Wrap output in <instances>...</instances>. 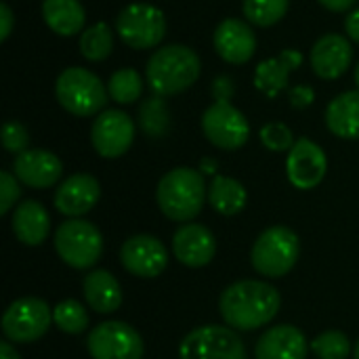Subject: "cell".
<instances>
[{
  "instance_id": "40",
  "label": "cell",
  "mask_w": 359,
  "mask_h": 359,
  "mask_svg": "<svg viewBox=\"0 0 359 359\" xmlns=\"http://www.w3.org/2000/svg\"><path fill=\"white\" fill-rule=\"evenodd\" d=\"M324 8H328V11H332V13H347V11H351L353 8V4L358 2V0H318Z\"/></svg>"
},
{
  "instance_id": "3",
  "label": "cell",
  "mask_w": 359,
  "mask_h": 359,
  "mask_svg": "<svg viewBox=\"0 0 359 359\" xmlns=\"http://www.w3.org/2000/svg\"><path fill=\"white\" fill-rule=\"evenodd\" d=\"M158 208L162 215L177 223H189L200 212L208 200V189L204 175L189 166H179L168 170L156 189Z\"/></svg>"
},
{
  "instance_id": "32",
  "label": "cell",
  "mask_w": 359,
  "mask_h": 359,
  "mask_svg": "<svg viewBox=\"0 0 359 359\" xmlns=\"http://www.w3.org/2000/svg\"><path fill=\"white\" fill-rule=\"evenodd\" d=\"M311 351L320 359H349L351 341L341 330H328L311 341Z\"/></svg>"
},
{
  "instance_id": "36",
  "label": "cell",
  "mask_w": 359,
  "mask_h": 359,
  "mask_svg": "<svg viewBox=\"0 0 359 359\" xmlns=\"http://www.w3.org/2000/svg\"><path fill=\"white\" fill-rule=\"evenodd\" d=\"M210 93H212L215 103H229V99L236 93V84H233V80L229 76H217L212 80Z\"/></svg>"
},
{
  "instance_id": "24",
  "label": "cell",
  "mask_w": 359,
  "mask_h": 359,
  "mask_svg": "<svg viewBox=\"0 0 359 359\" xmlns=\"http://www.w3.org/2000/svg\"><path fill=\"white\" fill-rule=\"evenodd\" d=\"M42 19L50 32L69 38L84 32L86 11L80 0H42Z\"/></svg>"
},
{
  "instance_id": "26",
  "label": "cell",
  "mask_w": 359,
  "mask_h": 359,
  "mask_svg": "<svg viewBox=\"0 0 359 359\" xmlns=\"http://www.w3.org/2000/svg\"><path fill=\"white\" fill-rule=\"evenodd\" d=\"M208 202L219 215L233 217L246 208L248 191L240 181H236L231 177L215 175L208 185Z\"/></svg>"
},
{
  "instance_id": "34",
  "label": "cell",
  "mask_w": 359,
  "mask_h": 359,
  "mask_svg": "<svg viewBox=\"0 0 359 359\" xmlns=\"http://www.w3.org/2000/svg\"><path fill=\"white\" fill-rule=\"evenodd\" d=\"M2 145L6 151L19 156L23 151H27L29 147V133L23 124L19 122H6L2 128Z\"/></svg>"
},
{
  "instance_id": "41",
  "label": "cell",
  "mask_w": 359,
  "mask_h": 359,
  "mask_svg": "<svg viewBox=\"0 0 359 359\" xmlns=\"http://www.w3.org/2000/svg\"><path fill=\"white\" fill-rule=\"evenodd\" d=\"M0 359H21L17 349L6 341V343H0Z\"/></svg>"
},
{
  "instance_id": "5",
  "label": "cell",
  "mask_w": 359,
  "mask_h": 359,
  "mask_svg": "<svg viewBox=\"0 0 359 359\" xmlns=\"http://www.w3.org/2000/svg\"><path fill=\"white\" fill-rule=\"evenodd\" d=\"M299 236L286 225H273L257 238L250 250V263L259 276L278 280L292 271V267L299 261Z\"/></svg>"
},
{
  "instance_id": "19",
  "label": "cell",
  "mask_w": 359,
  "mask_h": 359,
  "mask_svg": "<svg viewBox=\"0 0 359 359\" xmlns=\"http://www.w3.org/2000/svg\"><path fill=\"white\" fill-rule=\"evenodd\" d=\"M13 175L27 187L34 189H48L53 187L61 175L63 164L61 160L46 149H27L13 160Z\"/></svg>"
},
{
  "instance_id": "29",
  "label": "cell",
  "mask_w": 359,
  "mask_h": 359,
  "mask_svg": "<svg viewBox=\"0 0 359 359\" xmlns=\"http://www.w3.org/2000/svg\"><path fill=\"white\" fill-rule=\"evenodd\" d=\"M141 93H143V78L139 76L137 69H130V67L118 69L107 80V95L111 101L120 105L135 103L141 97Z\"/></svg>"
},
{
  "instance_id": "38",
  "label": "cell",
  "mask_w": 359,
  "mask_h": 359,
  "mask_svg": "<svg viewBox=\"0 0 359 359\" xmlns=\"http://www.w3.org/2000/svg\"><path fill=\"white\" fill-rule=\"evenodd\" d=\"M13 25H15V17H13V11L6 2L0 4V40L4 42L11 32H13Z\"/></svg>"
},
{
  "instance_id": "8",
  "label": "cell",
  "mask_w": 359,
  "mask_h": 359,
  "mask_svg": "<svg viewBox=\"0 0 359 359\" xmlns=\"http://www.w3.org/2000/svg\"><path fill=\"white\" fill-rule=\"evenodd\" d=\"M181 359H248L238 330L229 326H202L191 330L179 347Z\"/></svg>"
},
{
  "instance_id": "25",
  "label": "cell",
  "mask_w": 359,
  "mask_h": 359,
  "mask_svg": "<svg viewBox=\"0 0 359 359\" xmlns=\"http://www.w3.org/2000/svg\"><path fill=\"white\" fill-rule=\"evenodd\" d=\"M326 126L341 139H359V90L341 93L328 103Z\"/></svg>"
},
{
  "instance_id": "37",
  "label": "cell",
  "mask_w": 359,
  "mask_h": 359,
  "mask_svg": "<svg viewBox=\"0 0 359 359\" xmlns=\"http://www.w3.org/2000/svg\"><path fill=\"white\" fill-rule=\"evenodd\" d=\"M288 97H290V105L294 109H305L316 101V90L307 84H299L288 90Z\"/></svg>"
},
{
  "instance_id": "28",
  "label": "cell",
  "mask_w": 359,
  "mask_h": 359,
  "mask_svg": "<svg viewBox=\"0 0 359 359\" xmlns=\"http://www.w3.org/2000/svg\"><path fill=\"white\" fill-rule=\"evenodd\" d=\"M139 126L149 139H162L170 130V111L164 97L151 95L139 105Z\"/></svg>"
},
{
  "instance_id": "14",
  "label": "cell",
  "mask_w": 359,
  "mask_h": 359,
  "mask_svg": "<svg viewBox=\"0 0 359 359\" xmlns=\"http://www.w3.org/2000/svg\"><path fill=\"white\" fill-rule=\"evenodd\" d=\"M328 172V158L324 149L311 139H297L286 158V177L288 181L303 191L316 189Z\"/></svg>"
},
{
  "instance_id": "10",
  "label": "cell",
  "mask_w": 359,
  "mask_h": 359,
  "mask_svg": "<svg viewBox=\"0 0 359 359\" xmlns=\"http://www.w3.org/2000/svg\"><path fill=\"white\" fill-rule=\"evenodd\" d=\"M93 359H143L145 345L141 334L126 322H103L86 337Z\"/></svg>"
},
{
  "instance_id": "30",
  "label": "cell",
  "mask_w": 359,
  "mask_h": 359,
  "mask_svg": "<svg viewBox=\"0 0 359 359\" xmlns=\"http://www.w3.org/2000/svg\"><path fill=\"white\" fill-rule=\"evenodd\" d=\"M290 0H244L242 11L248 23L257 27H271L288 13Z\"/></svg>"
},
{
  "instance_id": "9",
  "label": "cell",
  "mask_w": 359,
  "mask_h": 359,
  "mask_svg": "<svg viewBox=\"0 0 359 359\" xmlns=\"http://www.w3.org/2000/svg\"><path fill=\"white\" fill-rule=\"evenodd\" d=\"M53 322L50 307L36 297L17 299L2 316V334L8 343L29 345L40 341Z\"/></svg>"
},
{
  "instance_id": "42",
  "label": "cell",
  "mask_w": 359,
  "mask_h": 359,
  "mask_svg": "<svg viewBox=\"0 0 359 359\" xmlns=\"http://www.w3.org/2000/svg\"><path fill=\"white\" fill-rule=\"evenodd\" d=\"M200 172L202 175H217V162L212 158H202L200 162Z\"/></svg>"
},
{
  "instance_id": "33",
  "label": "cell",
  "mask_w": 359,
  "mask_h": 359,
  "mask_svg": "<svg viewBox=\"0 0 359 359\" xmlns=\"http://www.w3.org/2000/svg\"><path fill=\"white\" fill-rule=\"evenodd\" d=\"M259 137H261V143H263L269 151H276V154L290 151L292 145L297 143L292 130H290L286 124H282V122H269V124H265V126L261 128Z\"/></svg>"
},
{
  "instance_id": "6",
  "label": "cell",
  "mask_w": 359,
  "mask_h": 359,
  "mask_svg": "<svg viewBox=\"0 0 359 359\" xmlns=\"http://www.w3.org/2000/svg\"><path fill=\"white\" fill-rule=\"evenodd\" d=\"M55 250L72 269H90L103 255V236L93 223L69 219L55 231Z\"/></svg>"
},
{
  "instance_id": "1",
  "label": "cell",
  "mask_w": 359,
  "mask_h": 359,
  "mask_svg": "<svg viewBox=\"0 0 359 359\" xmlns=\"http://www.w3.org/2000/svg\"><path fill=\"white\" fill-rule=\"evenodd\" d=\"M282 297L276 286L261 280H242L227 286L219 297L223 322L240 332L267 326L280 311Z\"/></svg>"
},
{
  "instance_id": "2",
  "label": "cell",
  "mask_w": 359,
  "mask_h": 359,
  "mask_svg": "<svg viewBox=\"0 0 359 359\" xmlns=\"http://www.w3.org/2000/svg\"><path fill=\"white\" fill-rule=\"evenodd\" d=\"M202 74L198 53L185 44H166L151 53L145 65V82L158 97H172L191 88Z\"/></svg>"
},
{
  "instance_id": "44",
  "label": "cell",
  "mask_w": 359,
  "mask_h": 359,
  "mask_svg": "<svg viewBox=\"0 0 359 359\" xmlns=\"http://www.w3.org/2000/svg\"><path fill=\"white\" fill-rule=\"evenodd\" d=\"M353 359H359V341L358 345H355V349H353Z\"/></svg>"
},
{
  "instance_id": "17",
  "label": "cell",
  "mask_w": 359,
  "mask_h": 359,
  "mask_svg": "<svg viewBox=\"0 0 359 359\" xmlns=\"http://www.w3.org/2000/svg\"><path fill=\"white\" fill-rule=\"evenodd\" d=\"M172 255L185 267H206L217 255V238L200 223H185L172 236Z\"/></svg>"
},
{
  "instance_id": "39",
  "label": "cell",
  "mask_w": 359,
  "mask_h": 359,
  "mask_svg": "<svg viewBox=\"0 0 359 359\" xmlns=\"http://www.w3.org/2000/svg\"><path fill=\"white\" fill-rule=\"evenodd\" d=\"M345 32H347L349 40H353V42L359 44V8L349 11V15L345 19Z\"/></svg>"
},
{
  "instance_id": "7",
  "label": "cell",
  "mask_w": 359,
  "mask_h": 359,
  "mask_svg": "<svg viewBox=\"0 0 359 359\" xmlns=\"http://www.w3.org/2000/svg\"><path fill=\"white\" fill-rule=\"evenodd\" d=\"M116 32L120 40L135 50L156 48L166 36V17L154 4L133 2L116 17Z\"/></svg>"
},
{
  "instance_id": "4",
  "label": "cell",
  "mask_w": 359,
  "mask_h": 359,
  "mask_svg": "<svg viewBox=\"0 0 359 359\" xmlns=\"http://www.w3.org/2000/svg\"><path fill=\"white\" fill-rule=\"evenodd\" d=\"M55 97L67 114L78 118L101 114L109 99L101 78L84 67L63 69L55 82Z\"/></svg>"
},
{
  "instance_id": "43",
  "label": "cell",
  "mask_w": 359,
  "mask_h": 359,
  "mask_svg": "<svg viewBox=\"0 0 359 359\" xmlns=\"http://www.w3.org/2000/svg\"><path fill=\"white\" fill-rule=\"evenodd\" d=\"M353 76H355V84H358V90H359V63L355 65V72H353Z\"/></svg>"
},
{
  "instance_id": "16",
  "label": "cell",
  "mask_w": 359,
  "mask_h": 359,
  "mask_svg": "<svg viewBox=\"0 0 359 359\" xmlns=\"http://www.w3.org/2000/svg\"><path fill=\"white\" fill-rule=\"evenodd\" d=\"M101 198L99 181L88 172H76L67 177L55 191V208L69 219H80L90 212Z\"/></svg>"
},
{
  "instance_id": "15",
  "label": "cell",
  "mask_w": 359,
  "mask_h": 359,
  "mask_svg": "<svg viewBox=\"0 0 359 359\" xmlns=\"http://www.w3.org/2000/svg\"><path fill=\"white\" fill-rule=\"evenodd\" d=\"M212 44H215L217 55L231 65H244L257 53V36L250 23L236 19V17L223 19L217 25Z\"/></svg>"
},
{
  "instance_id": "23",
  "label": "cell",
  "mask_w": 359,
  "mask_h": 359,
  "mask_svg": "<svg viewBox=\"0 0 359 359\" xmlns=\"http://www.w3.org/2000/svg\"><path fill=\"white\" fill-rule=\"evenodd\" d=\"M86 305L97 313H114L122 305V288L107 269H95L82 280Z\"/></svg>"
},
{
  "instance_id": "22",
  "label": "cell",
  "mask_w": 359,
  "mask_h": 359,
  "mask_svg": "<svg viewBox=\"0 0 359 359\" xmlns=\"http://www.w3.org/2000/svg\"><path fill=\"white\" fill-rule=\"evenodd\" d=\"M13 233L25 246H40L46 242L50 233V215L48 210L36 202L25 200L13 210Z\"/></svg>"
},
{
  "instance_id": "18",
  "label": "cell",
  "mask_w": 359,
  "mask_h": 359,
  "mask_svg": "<svg viewBox=\"0 0 359 359\" xmlns=\"http://www.w3.org/2000/svg\"><path fill=\"white\" fill-rule=\"evenodd\" d=\"M309 61L318 78L337 80L351 67L353 61L351 40L341 34H324L311 46Z\"/></svg>"
},
{
  "instance_id": "12",
  "label": "cell",
  "mask_w": 359,
  "mask_h": 359,
  "mask_svg": "<svg viewBox=\"0 0 359 359\" xmlns=\"http://www.w3.org/2000/svg\"><path fill=\"white\" fill-rule=\"evenodd\" d=\"M135 141V122L122 109L101 111L90 128V143L101 158L116 160L124 156Z\"/></svg>"
},
{
  "instance_id": "31",
  "label": "cell",
  "mask_w": 359,
  "mask_h": 359,
  "mask_svg": "<svg viewBox=\"0 0 359 359\" xmlns=\"http://www.w3.org/2000/svg\"><path fill=\"white\" fill-rule=\"evenodd\" d=\"M53 324L65 334H82L88 328V316L84 305L74 299L61 301L53 309Z\"/></svg>"
},
{
  "instance_id": "13",
  "label": "cell",
  "mask_w": 359,
  "mask_h": 359,
  "mask_svg": "<svg viewBox=\"0 0 359 359\" xmlns=\"http://www.w3.org/2000/svg\"><path fill=\"white\" fill-rule=\"evenodd\" d=\"M120 261L130 276L141 280H151L162 276L164 269L168 267V250L156 236L139 233V236H130L122 244Z\"/></svg>"
},
{
  "instance_id": "27",
  "label": "cell",
  "mask_w": 359,
  "mask_h": 359,
  "mask_svg": "<svg viewBox=\"0 0 359 359\" xmlns=\"http://www.w3.org/2000/svg\"><path fill=\"white\" fill-rule=\"evenodd\" d=\"M78 46H80V55L86 61H93V63L105 61L114 50V29L107 23L99 21L80 34Z\"/></svg>"
},
{
  "instance_id": "11",
  "label": "cell",
  "mask_w": 359,
  "mask_h": 359,
  "mask_svg": "<svg viewBox=\"0 0 359 359\" xmlns=\"http://www.w3.org/2000/svg\"><path fill=\"white\" fill-rule=\"evenodd\" d=\"M202 133L215 147L236 151L248 143L250 124L231 103H212L202 114Z\"/></svg>"
},
{
  "instance_id": "21",
  "label": "cell",
  "mask_w": 359,
  "mask_h": 359,
  "mask_svg": "<svg viewBox=\"0 0 359 359\" xmlns=\"http://www.w3.org/2000/svg\"><path fill=\"white\" fill-rule=\"evenodd\" d=\"M303 63V53L297 48H286L273 59H265L255 69V86L267 97L276 99L282 90H286L290 74L299 69Z\"/></svg>"
},
{
  "instance_id": "35",
  "label": "cell",
  "mask_w": 359,
  "mask_h": 359,
  "mask_svg": "<svg viewBox=\"0 0 359 359\" xmlns=\"http://www.w3.org/2000/svg\"><path fill=\"white\" fill-rule=\"evenodd\" d=\"M19 179L13 172L2 170L0 172V215H8L13 204L19 200L21 189H19Z\"/></svg>"
},
{
  "instance_id": "20",
  "label": "cell",
  "mask_w": 359,
  "mask_h": 359,
  "mask_svg": "<svg viewBox=\"0 0 359 359\" xmlns=\"http://www.w3.org/2000/svg\"><path fill=\"white\" fill-rule=\"evenodd\" d=\"M309 345L303 330L292 324H280L257 341L255 359H307Z\"/></svg>"
}]
</instances>
